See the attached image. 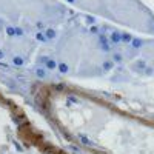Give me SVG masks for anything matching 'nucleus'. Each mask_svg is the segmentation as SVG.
Wrapping results in <instances>:
<instances>
[{
  "label": "nucleus",
  "mask_w": 154,
  "mask_h": 154,
  "mask_svg": "<svg viewBox=\"0 0 154 154\" xmlns=\"http://www.w3.org/2000/svg\"><path fill=\"white\" fill-rule=\"evenodd\" d=\"M68 2H74V0H68Z\"/></svg>",
  "instance_id": "f257e3e1"
}]
</instances>
